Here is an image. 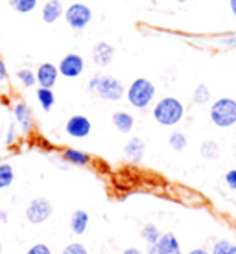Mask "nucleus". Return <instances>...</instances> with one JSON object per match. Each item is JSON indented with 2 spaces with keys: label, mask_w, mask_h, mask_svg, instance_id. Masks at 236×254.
I'll return each mask as SVG.
<instances>
[{
  "label": "nucleus",
  "mask_w": 236,
  "mask_h": 254,
  "mask_svg": "<svg viewBox=\"0 0 236 254\" xmlns=\"http://www.w3.org/2000/svg\"><path fill=\"white\" fill-rule=\"evenodd\" d=\"M113 59H115V46L105 43V41L96 43L92 48V61L98 66H109L113 63Z\"/></svg>",
  "instance_id": "nucleus-12"
},
{
  "label": "nucleus",
  "mask_w": 236,
  "mask_h": 254,
  "mask_svg": "<svg viewBox=\"0 0 236 254\" xmlns=\"http://www.w3.org/2000/svg\"><path fill=\"white\" fill-rule=\"evenodd\" d=\"M111 122H113V126L118 129V133L128 134L133 131L135 118L129 115V113H126V111H116L115 115L111 116Z\"/></svg>",
  "instance_id": "nucleus-16"
},
{
  "label": "nucleus",
  "mask_w": 236,
  "mask_h": 254,
  "mask_svg": "<svg viewBox=\"0 0 236 254\" xmlns=\"http://www.w3.org/2000/svg\"><path fill=\"white\" fill-rule=\"evenodd\" d=\"M58 70L59 74L63 77H67V79H76V77L81 76L83 70H85V59L79 54L71 52V54L63 56V59L59 61Z\"/></svg>",
  "instance_id": "nucleus-7"
},
{
  "label": "nucleus",
  "mask_w": 236,
  "mask_h": 254,
  "mask_svg": "<svg viewBox=\"0 0 236 254\" xmlns=\"http://www.w3.org/2000/svg\"><path fill=\"white\" fill-rule=\"evenodd\" d=\"M229 6H231V11H233V15L236 17V0H229Z\"/></svg>",
  "instance_id": "nucleus-33"
},
{
  "label": "nucleus",
  "mask_w": 236,
  "mask_h": 254,
  "mask_svg": "<svg viewBox=\"0 0 236 254\" xmlns=\"http://www.w3.org/2000/svg\"><path fill=\"white\" fill-rule=\"evenodd\" d=\"M175 2H181V4H183V2H188V0H175Z\"/></svg>",
  "instance_id": "nucleus-36"
},
{
  "label": "nucleus",
  "mask_w": 236,
  "mask_h": 254,
  "mask_svg": "<svg viewBox=\"0 0 236 254\" xmlns=\"http://www.w3.org/2000/svg\"><path fill=\"white\" fill-rule=\"evenodd\" d=\"M211 120L214 126L231 127L236 126V100L233 98H220L211 105Z\"/></svg>",
  "instance_id": "nucleus-4"
},
{
  "label": "nucleus",
  "mask_w": 236,
  "mask_h": 254,
  "mask_svg": "<svg viewBox=\"0 0 236 254\" xmlns=\"http://www.w3.org/2000/svg\"><path fill=\"white\" fill-rule=\"evenodd\" d=\"M155 94H157V89L148 77H137L126 89V98L129 105L135 109H146L148 105H152Z\"/></svg>",
  "instance_id": "nucleus-3"
},
{
  "label": "nucleus",
  "mask_w": 236,
  "mask_h": 254,
  "mask_svg": "<svg viewBox=\"0 0 236 254\" xmlns=\"http://www.w3.org/2000/svg\"><path fill=\"white\" fill-rule=\"evenodd\" d=\"M144 153H146V144L139 136L129 138L126 142V146H124V157L128 160H131V162H141Z\"/></svg>",
  "instance_id": "nucleus-14"
},
{
  "label": "nucleus",
  "mask_w": 236,
  "mask_h": 254,
  "mask_svg": "<svg viewBox=\"0 0 236 254\" xmlns=\"http://www.w3.org/2000/svg\"><path fill=\"white\" fill-rule=\"evenodd\" d=\"M13 116H15V124L24 134H28L33 129V111L26 102L15 103L13 107Z\"/></svg>",
  "instance_id": "nucleus-10"
},
{
  "label": "nucleus",
  "mask_w": 236,
  "mask_h": 254,
  "mask_svg": "<svg viewBox=\"0 0 236 254\" xmlns=\"http://www.w3.org/2000/svg\"><path fill=\"white\" fill-rule=\"evenodd\" d=\"M35 76H37V85H39V87L52 89V87L58 83L59 70H58V66H56V64L43 63V64H39V68L35 70Z\"/></svg>",
  "instance_id": "nucleus-11"
},
{
  "label": "nucleus",
  "mask_w": 236,
  "mask_h": 254,
  "mask_svg": "<svg viewBox=\"0 0 236 254\" xmlns=\"http://www.w3.org/2000/svg\"><path fill=\"white\" fill-rule=\"evenodd\" d=\"M188 254H209V253H207L205 249H194V251H190Z\"/></svg>",
  "instance_id": "nucleus-34"
},
{
  "label": "nucleus",
  "mask_w": 236,
  "mask_h": 254,
  "mask_svg": "<svg viewBox=\"0 0 236 254\" xmlns=\"http://www.w3.org/2000/svg\"><path fill=\"white\" fill-rule=\"evenodd\" d=\"M63 13L65 6L61 0H48V2H45L43 9H41V17H43L46 24H54V22H58L63 17Z\"/></svg>",
  "instance_id": "nucleus-13"
},
{
  "label": "nucleus",
  "mask_w": 236,
  "mask_h": 254,
  "mask_svg": "<svg viewBox=\"0 0 236 254\" xmlns=\"http://www.w3.org/2000/svg\"><path fill=\"white\" fill-rule=\"evenodd\" d=\"M141 236H142V240H144L148 245H154V243L160 238V230L157 229L155 225L148 223V225H144V229H142Z\"/></svg>",
  "instance_id": "nucleus-24"
},
{
  "label": "nucleus",
  "mask_w": 236,
  "mask_h": 254,
  "mask_svg": "<svg viewBox=\"0 0 236 254\" xmlns=\"http://www.w3.org/2000/svg\"><path fill=\"white\" fill-rule=\"evenodd\" d=\"M0 221H2V223H6V221H7V214L4 212V210L0 212Z\"/></svg>",
  "instance_id": "nucleus-35"
},
{
  "label": "nucleus",
  "mask_w": 236,
  "mask_h": 254,
  "mask_svg": "<svg viewBox=\"0 0 236 254\" xmlns=\"http://www.w3.org/2000/svg\"><path fill=\"white\" fill-rule=\"evenodd\" d=\"M17 79H19V83L24 89H32V87L37 85V76H35V72L30 68L17 70Z\"/></svg>",
  "instance_id": "nucleus-20"
},
{
  "label": "nucleus",
  "mask_w": 236,
  "mask_h": 254,
  "mask_svg": "<svg viewBox=\"0 0 236 254\" xmlns=\"http://www.w3.org/2000/svg\"><path fill=\"white\" fill-rule=\"evenodd\" d=\"M6 79H7V68H6V63L0 58V83H4Z\"/></svg>",
  "instance_id": "nucleus-31"
},
{
  "label": "nucleus",
  "mask_w": 236,
  "mask_h": 254,
  "mask_svg": "<svg viewBox=\"0 0 236 254\" xmlns=\"http://www.w3.org/2000/svg\"><path fill=\"white\" fill-rule=\"evenodd\" d=\"M63 19L69 24V28L81 32L92 22V9L83 2H72L71 6L65 7Z\"/></svg>",
  "instance_id": "nucleus-5"
},
{
  "label": "nucleus",
  "mask_w": 236,
  "mask_h": 254,
  "mask_svg": "<svg viewBox=\"0 0 236 254\" xmlns=\"http://www.w3.org/2000/svg\"><path fill=\"white\" fill-rule=\"evenodd\" d=\"M199 153H201L203 159L214 160L220 155V146H218L214 140H205L203 144H201V147H199Z\"/></svg>",
  "instance_id": "nucleus-21"
},
{
  "label": "nucleus",
  "mask_w": 236,
  "mask_h": 254,
  "mask_svg": "<svg viewBox=\"0 0 236 254\" xmlns=\"http://www.w3.org/2000/svg\"><path fill=\"white\" fill-rule=\"evenodd\" d=\"M52 212H54V206L46 197H35L26 206V219L32 225H41L46 219H50Z\"/></svg>",
  "instance_id": "nucleus-6"
},
{
  "label": "nucleus",
  "mask_w": 236,
  "mask_h": 254,
  "mask_svg": "<svg viewBox=\"0 0 236 254\" xmlns=\"http://www.w3.org/2000/svg\"><path fill=\"white\" fill-rule=\"evenodd\" d=\"M65 131H67V134L72 136V138H85V136H89V133L92 131V124H90V120L87 116L74 115L67 120Z\"/></svg>",
  "instance_id": "nucleus-8"
},
{
  "label": "nucleus",
  "mask_w": 236,
  "mask_h": 254,
  "mask_svg": "<svg viewBox=\"0 0 236 254\" xmlns=\"http://www.w3.org/2000/svg\"><path fill=\"white\" fill-rule=\"evenodd\" d=\"M39 0H9V6L17 13H32L37 7Z\"/></svg>",
  "instance_id": "nucleus-23"
},
{
  "label": "nucleus",
  "mask_w": 236,
  "mask_h": 254,
  "mask_svg": "<svg viewBox=\"0 0 236 254\" xmlns=\"http://www.w3.org/2000/svg\"><path fill=\"white\" fill-rule=\"evenodd\" d=\"M61 254H89V251L83 247L81 243H71V245H67L63 249Z\"/></svg>",
  "instance_id": "nucleus-27"
},
{
  "label": "nucleus",
  "mask_w": 236,
  "mask_h": 254,
  "mask_svg": "<svg viewBox=\"0 0 236 254\" xmlns=\"http://www.w3.org/2000/svg\"><path fill=\"white\" fill-rule=\"evenodd\" d=\"M89 227V214L85 210H74L71 216V230L76 236L85 234V230Z\"/></svg>",
  "instance_id": "nucleus-17"
},
{
  "label": "nucleus",
  "mask_w": 236,
  "mask_h": 254,
  "mask_svg": "<svg viewBox=\"0 0 236 254\" xmlns=\"http://www.w3.org/2000/svg\"><path fill=\"white\" fill-rule=\"evenodd\" d=\"M26 254H52V249L46 243H35V245H32V247L28 249Z\"/></svg>",
  "instance_id": "nucleus-28"
},
{
  "label": "nucleus",
  "mask_w": 236,
  "mask_h": 254,
  "mask_svg": "<svg viewBox=\"0 0 236 254\" xmlns=\"http://www.w3.org/2000/svg\"><path fill=\"white\" fill-rule=\"evenodd\" d=\"M61 157L67 164L71 166H87L90 162V155L87 151H81V149H76V147H67L63 149Z\"/></svg>",
  "instance_id": "nucleus-15"
},
{
  "label": "nucleus",
  "mask_w": 236,
  "mask_h": 254,
  "mask_svg": "<svg viewBox=\"0 0 236 254\" xmlns=\"http://www.w3.org/2000/svg\"><path fill=\"white\" fill-rule=\"evenodd\" d=\"M225 183H227L231 190L236 191V170H231V172L225 173Z\"/></svg>",
  "instance_id": "nucleus-30"
},
{
  "label": "nucleus",
  "mask_w": 236,
  "mask_h": 254,
  "mask_svg": "<svg viewBox=\"0 0 236 254\" xmlns=\"http://www.w3.org/2000/svg\"><path fill=\"white\" fill-rule=\"evenodd\" d=\"M15 181V170H13L11 164L7 162H2L0 164V190H6L13 185Z\"/></svg>",
  "instance_id": "nucleus-19"
},
{
  "label": "nucleus",
  "mask_w": 236,
  "mask_h": 254,
  "mask_svg": "<svg viewBox=\"0 0 236 254\" xmlns=\"http://www.w3.org/2000/svg\"><path fill=\"white\" fill-rule=\"evenodd\" d=\"M15 140H17V126H15V124H11V126L7 127L6 144H7V146H11V144H15Z\"/></svg>",
  "instance_id": "nucleus-29"
},
{
  "label": "nucleus",
  "mask_w": 236,
  "mask_h": 254,
  "mask_svg": "<svg viewBox=\"0 0 236 254\" xmlns=\"http://www.w3.org/2000/svg\"><path fill=\"white\" fill-rule=\"evenodd\" d=\"M212 254H236V245L229 240H220L214 243Z\"/></svg>",
  "instance_id": "nucleus-25"
},
{
  "label": "nucleus",
  "mask_w": 236,
  "mask_h": 254,
  "mask_svg": "<svg viewBox=\"0 0 236 254\" xmlns=\"http://www.w3.org/2000/svg\"><path fill=\"white\" fill-rule=\"evenodd\" d=\"M35 98H37L39 105H41V109H43L45 113H48V111L54 107V103H56V94H54V90L46 89V87H39V89L35 90Z\"/></svg>",
  "instance_id": "nucleus-18"
},
{
  "label": "nucleus",
  "mask_w": 236,
  "mask_h": 254,
  "mask_svg": "<svg viewBox=\"0 0 236 254\" xmlns=\"http://www.w3.org/2000/svg\"><path fill=\"white\" fill-rule=\"evenodd\" d=\"M168 144H170V147L172 149H175V151H183L186 147V136L185 133H181V131H175V133L170 134V138H168Z\"/></svg>",
  "instance_id": "nucleus-26"
},
{
  "label": "nucleus",
  "mask_w": 236,
  "mask_h": 254,
  "mask_svg": "<svg viewBox=\"0 0 236 254\" xmlns=\"http://www.w3.org/2000/svg\"><path fill=\"white\" fill-rule=\"evenodd\" d=\"M185 116V105L173 96H164L154 107V118L160 126H177Z\"/></svg>",
  "instance_id": "nucleus-2"
},
{
  "label": "nucleus",
  "mask_w": 236,
  "mask_h": 254,
  "mask_svg": "<svg viewBox=\"0 0 236 254\" xmlns=\"http://www.w3.org/2000/svg\"><path fill=\"white\" fill-rule=\"evenodd\" d=\"M0 253H2V247H0Z\"/></svg>",
  "instance_id": "nucleus-37"
},
{
  "label": "nucleus",
  "mask_w": 236,
  "mask_h": 254,
  "mask_svg": "<svg viewBox=\"0 0 236 254\" xmlns=\"http://www.w3.org/2000/svg\"><path fill=\"white\" fill-rule=\"evenodd\" d=\"M89 92L96 94L105 102H120L126 96V87L118 77L113 76H92L87 85Z\"/></svg>",
  "instance_id": "nucleus-1"
},
{
  "label": "nucleus",
  "mask_w": 236,
  "mask_h": 254,
  "mask_svg": "<svg viewBox=\"0 0 236 254\" xmlns=\"http://www.w3.org/2000/svg\"><path fill=\"white\" fill-rule=\"evenodd\" d=\"M150 254H183L181 253V245H179L177 238L168 232V234H160V238L154 245H150L148 249Z\"/></svg>",
  "instance_id": "nucleus-9"
},
{
  "label": "nucleus",
  "mask_w": 236,
  "mask_h": 254,
  "mask_svg": "<svg viewBox=\"0 0 236 254\" xmlns=\"http://www.w3.org/2000/svg\"><path fill=\"white\" fill-rule=\"evenodd\" d=\"M192 100L196 105H205V103L211 102V89L205 85V83H199L196 90H194V96H192Z\"/></svg>",
  "instance_id": "nucleus-22"
},
{
  "label": "nucleus",
  "mask_w": 236,
  "mask_h": 254,
  "mask_svg": "<svg viewBox=\"0 0 236 254\" xmlns=\"http://www.w3.org/2000/svg\"><path fill=\"white\" fill-rule=\"evenodd\" d=\"M122 254H142V253L137 247H129V249H126V251H124Z\"/></svg>",
  "instance_id": "nucleus-32"
}]
</instances>
